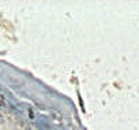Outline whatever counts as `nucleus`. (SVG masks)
Masks as SVG:
<instances>
[{
  "mask_svg": "<svg viewBox=\"0 0 139 130\" xmlns=\"http://www.w3.org/2000/svg\"><path fill=\"white\" fill-rule=\"evenodd\" d=\"M3 103H4V99H3L1 95H0V105H3Z\"/></svg>",
  "mask_w": 139,
  "mask_h": 130,
  "instance_id": "obj_1",
  "label": "nucleus"
},
{
  "mask_svg": "<svg viewBox=\"0 0 139 130\" xmlns=\"http://www.w3.org/2000/svg\"><path fill=\"white\" fill-rule=\"evenodd\" d=\"M29 130H30V129H29Z\"/></svg>",
  "mask_w": 139,
  "mask_h": 130,
  "instance_id": "obj_2",
  "label": "nucleus"
}]
</instances>
